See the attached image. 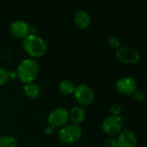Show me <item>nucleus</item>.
<instances>
[{
    "instance_id": "f257e3e1",
    "label": "nucleus",
    "mask_w": 147,
    "mask_h": 147,
    "mask_svg": "<svg viewBox=\"0 0 147 147\" xmlns=\"http://www.w3.org/2000/svg\"><path fill=\"white\" fill-rule=\"evenodd\" d=\"M22 47L28 54L34 58L43 56L47 50L45 40L35 34H29L23 39Z\"/></svg>"
},
{
    "instance_id": "f03ea898",
    "label": "nucleus",
    "mask_w": 147,
    "mask_h": 147,
    "mask_svg": "<svg viewBox=\"0 0 147 147\" xmlns=\"http://www.w3.org/2000/svg\"><path fill=\"white\" fill-rule=\"evenodd\" d=\"M39 74V65L33 59H24L20 62L16 70L19 79L24 83L34 82Z\"/></svg>"
},
{
    "instance_id": "7ed1b4c3",
    "label": "nucleus",
    "mask_w": 147,
    "mask_h": 147,
    "mask_svg": "<svg viewBox=\"0 0 147 147\" xmlns=\"http://www.w3.org/2000/svg\"><path fill=\"white\" fill-rule=\"evenodd\" d=\"M83 135L82 127L76 124H67L63 126L59 133V140L65 144H72L78 141Z\"/></svg>"
},
{
    "instance_id": "20e7f679",
    "label": "nucleus",
    "mask_w": 147,
    "mask_h": 147,
    "mask_svg": "<svg viewBox=\"0 0 147 147\" xmlns=\"http://www.w3.org/2000/svg\"><path fill=\"white\" fill-rule=\"evenodd\" d=\"M115 57L120 62L123 64L134 65L140 60V53L139 50L134 47L124 46V47H120L118 49H116Z\"/></svg>"
},
{
    "instance_id": "39448f33",
    "label": "nucleus",
    "mask_w": 147,
    "mask_h": 147,
    "mask_svg": "<svg viewBox=\"0 0 147 147\" xmlns=\"http://www.w3.org/2000/svg\"><path fill=\"white\" fill-rule=\"evenodd\" d=\"M124 121L120 115H109L102 123V129L109 136L118 135L123 130Z\"/></svg>"
},
{
    "instance_id": "423d86ee",
    "label": "nucleus",
    "mask_w": 147,
    "mask_h": 147,
    "mask_svg": "<svg viewBox=\"0 0 147 147\" xmlns=\"http://www.w3.org/2000/svg\"><path fill=\"white\" fill-rule=\"evenodd\" d=\"M74 96L78 103L84 106H89L92 104L95 100V93L93 90L87 84H81L75 87Z\"/></svg>"
},
{
    "instance_id": "0eeeda50",
    "label": "nucleus",
    "mask_w": 147,
    "mask_h": 147,
    "mask_svg": "<svg viewBox=\"0 0 147 147\" xmlns=\"http://www.w3.org/2000/svg\"><path fill=\"white\" fill-rule=\"evenodd\" d=\"M69 120V111L63 107H58L53 109L48 116L47 121L48 124L53 127H62L65 126Z\"/></svg>"
},
{
    "instance_id": "6e6552de",
    "label": "nucleus",
    "mask_w": 147,
    "mask_h": 147,
    "mask_svg": "<svg viewBox=\"0 0 147 147\" xmlns=\"http://www.w3.org/2000/svg\"><path fill=\"white\" fill-rule=\"evenodd\" d=\"M115 90L122 95H134L138 90V84L132 77H122L115 82Z\"/></svg>"
},
{
    "instance_id": "1a4fd4ad",
    "label": "nucleus",
    "mask_w": 147,
    "mask_h": 147,
    "mask_svg": "<svg viewBox=\"0 0 147 147\" xmlns=\"http://www.w3.org/2000/svg\"><path fill=\"white\" fill-rule=\"evenodd\" d=\"M118 147H135L138 142L136 134L131 129H124L116 139Z\"/></svg>"
},
{
    "instance_id": "9d476101",
    "label": "nucleus",
    "mask_w": 147,
    "mask_h": 147,
    "mask_svg": "<svg viewBox=\"0 0 147 147\" xmlns=\"http://www.w3.org/2000/svg\"><path fill=\"white\" fill-rule=\"evenodd\" d=\"M28 23L23 20H15L10 23L9 30L13 36L16 38H25L30 32Z\"/></svg>"
},
{
    "instance_id": "9b49d317",
    "label": "nucleus",
    "mask_w": 147,
    "mask_h": 147,
    "mask_svg": "<svg viewBox=\"0 0 147 147\" xmlns=\"http://www.w3.org/2000/svg\"><path fill=\"white\" fill-rule=\"evenodd\" d=\"M74 22L78 28L81 29H85L90 25L91 16L88 11L84 9H80L77 11L74 16Z\"/></svg>"
},
{
    "instance_id": "f8f14e48",
    "label": "nucleus",
    "mask_w": 147,
    "mask_h": 147,
    "mask_svg": "<svg viewBox=\"0 0 147 147\" xmlns=\"http://www.w3.org/2000/svg\"><path fill=\"white\" fill-rule=\"evenodd\" d=\"M85 110L82 106L76 105L73 106L69 111V119L71 121L72 124L79 125L85 119Z\"/></svg>"
},
{
    "instance_id": "ddd939ff",
    "label": "nucleus",
    "mask_w": 147,
    "mask_h": 147,
    "mask_svg": "<svg viewBox=\"0 0 147 147\" xmlns=\"http://www.w3.org/2000/svg\"><path fill=\"white\" fill-rule=\"evenodd\" d=\"M23 91L27 97L30 99H35L39 97L40 94V88L37 84H35L34 82H32V83H28L24 84Z\"/></svg>"
},
{
    "instance_id": "4468645a",
    "label": "nucleus",
    "mask_w": 147,
    "mask_h": 147,
    "mask_svg": "<svg viewBox=\"0 0 147 147\" xmlns=\"http://www.w3.org/2000/svg\"><path fill=\"white\" fill-rule=\"evenodd\" d=\"M75 85L73 82L70 79H64L59 84V90L64 95H71L74 92Z\"/></svg>"
},
{
    "instance_id": "2eb2a0df",
    "label": "nucleus",
    "mask_w": 147,
    "mask_h": 147,
    "mask_svg": "<svg viewBox=\"0 0 147 147\" xmlns=\"http://www.w3.org/2000/svg\"><path fill=\"white\" fill-rule=\"evenodd\" d=\"M18 143L16 138L10 135L0 137V147H17Z\"/></svg>"
},
{
    "instance_id": "dca6fc26",
    "label": "nucleus",
    "mask_w": 147,
    "mask_h": 147,
    "mask_svg": "<svg viewBox=\"0 0 147 147\" xmlns=\"http://www.w3.org/2000/svg\"><path fill=\"white\" fill-rule=\"evenodd\" d=\"M109 46L113 49H118L121 47V40L117 36H110L108 40Z\"/></svg>"
},
{
    "instance_id": "f3484780",
    "label": "nucleus",
    "mask_w": 147,
    "mask_h": 147,
    "mask_svg": "<svg viewBox=\"0 0 147 147\" xmlns=\"http://www.w3.org/2000/svg\"><path fill=\"white\" fill-rule=\"evenodd\" d=\"M9 78V71L5 68L0 66V86L6 84Z\"/></svg>"
},
{
    "instance_id": "a211bd4d",
    "label": "nucleus",
    "mask_w": 147,
    "mask_h": 147,
    "mask_svg": "<svg viewBox=\"0 0 147 147\" xmlns=\"http://www.w3.org/2000/svg\"><path fill=\"white\" fill-rule=\"evenodd\" d=\"M134 96L136 100L142 102L146 99V94L143 90H137L134 93Z\"/></svg>"
},
{
    "instance_id": "6ab92c4d",
    "label": "nucleus",
    "mask_w": 147,
    "mask_h": 147,
    "mask_svg": "<svg viewBox=\"0 0 147 147\" xmlns=\"http://www.w3.org/2000/svg\"><path fill=\"white\" fill-rule=\"evenodd\" d=\"M102 147H118L117 141L115 139H113V138L107 139L103 141Z\"/></svg>"
},
{
    "instance_id": "aec40b11",
    "label": "nucleus",
    "mask_w": 147,
    "mask_h": 147,
    "mask_svg": "<svg viewBox=\"0 0 147 147\" xmlns=\"http://www.w3.org/2000/svg\"><path fill=\"white\" fill-rule=\"evenodd\" d=\"M110 112L112 113L113 115H119L120 113L121 112V107L118 103H114L110 107Z\"/></svg>"
},
{
    "instance_id": "412c9836",
    "label": "nucleus",
    "mask_w": 147,
    "mask_h": 147,
    "mask_svg": "<svg viewBox=\"0 0 147 147\" xmlns=\"http://www.w3.org/2000/svg\"><path fill=\"white\" fill-rule=\"evenodd\" d=\"M53 132H54V127H53V126L48 125L47 127H46V128H45V133H46V134H53Z\"/></svg>"
}]
</instances>
